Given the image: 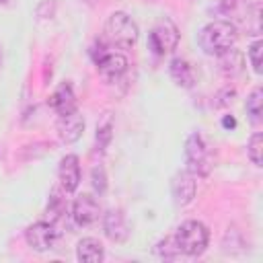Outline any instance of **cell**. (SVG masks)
I'll list each match as a JSON object with an SVG mask.
<instances>
[{
	"instance_id": "1",
	"label": "cell",
	"mask_w": 263,
	"mask_h": 263,
	"mask_svg": "<svg viewBox=\"0 0 263 263\" xmlns=\"http://www.w3.org/2000/svg\"><path fill=\"white\" fill-rule=\"evenodd\" d=\"M236 37H238L236 27L230 21H212V23H208L199 31L197 43L203 49V53H208V55H220L226 49L234 47Z\"/></svg>"
},
{
	"instance_id": "2",
	"label": "cell",
	"mask_w": 263,
	"mask_h": 263,
	"mask_svg": "<svg viewBox=\"0 0 263 263\" xmlns=\"http://www.w3.org/2000/svg\"><path fill=\"white\" fill-rule=\"evenodd\" d=\"M138 25L136 21L127 14V12H113L109 14L107 23H105V39L109 45L121 47V49H129L136 45L138 41Z\"/></svg>"
},
{
	"instance_id": "3",
	"label": "cell",
	"mask_w": 263,
	"mask_h": 263,
	"mask_svg": "<svg viewBox=\"0 0 263 263\" xmlns=\"http://www.w3.org/2000/svg\"><path fill=\"white\" fill-rule=\"evenodd\" d=\"M173 240L179 249V253L183 255H201L208 247V240H210V232H208V226L199 220H187L183 222L175 234H173Z\"/></svg>"
},
{
	"instance_id": "4",
	"label": "cell",
	"mask_w": 263,
	"mask_h": 263,
	"mask_svg": "<svg viewBox=\"0 0 263 263\" xmlns=\"http://www.w3.org/2000/svg\"><path fill=\"white\" fill-rule=\"evenodd\" d=\"M185 164L187 171L195 177H205L210 175V154H208V146L201 138V134L193 132L189 134L187 142H185Z\"/></svg>"
},
{
	"instance_id": "5",
	"label": "cell",
	"mask_w": 263,
	"mask_h": 263,
	"mask_svg": "<svg viewBox=\"0 0 263 263\" xmlns=\"http://www.w3.org/2000/svg\"><path fill=\"white\" fill-rule=\"evenodd\" d=\"M179 43V29L171 18H158L148 33V47L156 55L171 53Z\"/></svg>"
},
{
	"instance_id": "6",
	"label": "cell",
	"mask_w": 263,
	"mask_h": 263,
	"mask_svg": "<svg viewBox=\"0 0 263 263\" xmlns=\"http://www.w3.org/2000/svg\"><path fill=\"white\" fill-rule=\"evenodd\" d=\"M99 55H95V64L99 74L107 80V82H115L119 80L125 72H127V60L125 55L117 53V51H109L103 43H99Z\"/></svg>"
},
{
	"instance_id": "7",
	"label": "cell",
	"mask_w": 263,
	"mask_h": 263,
	"mask_svg": "<svg viewBox=\"0 0 263 263\" xmlns=\"http://www.w3.org/2000/svg\"><path fill=\"white\" fill-rule=\"evenodd\" d=\"M60 232L53 222H35L25 230V240L35 251H49L55 247Z\"/></svg>"
},
{
	"instance_id": "8",
	"label": "cell",
	"mask_w": 263,
	"mask_h": 263,
	"mask_svg": "<svg viewBox=\"0 0 263 263\" xmlns=\"http://www.w3.org/2000/svg\"><path fill=\"white\" fill-rule=\"evenodd\" d=\"M80 160L76 154H66L58 166V181L64 193H74L80 185Z\"/></svg>"
},
{
	"instance_id": "9",
	"label": "cell",
	"mask_w": 263,
	"mask_h": 263,
	"mask_svg": "<svg viewBox=\"0 0 263 263\" xmlns=\"http://www.w3.org/2000/svg\"><path fill=\"white\" fill-rule=\"evenodd\" d=\"M99 214H101L99 201L90 193H80L72 203V218L76 226H90L92 222L99 220Z\"/></svg>"
},
{
	"instance_id": "10",
	"label": "cell",
	"mask_w": 263,
	"mask_h": 263,
	"mask_svg": "<svg viewBox=\"0 0 263 263\" xmlns=\"http://www.w3.org/2000/svg\"><path fill=\"white\" fill-rule=\"evenodd\" d=\"M195 191H197L195 175H191L187 168L175 173V177L171 181V193H173V199H175L177 205L191 203V199L195 197Z\"/></svg>"
},
{
	"instance_id": "11",
	"label": "cell",
	"mask_w": 263,
	"mask_h": 263,
	"mask_svg": "<svg viewBox=\"0 0 263 263\" xmlns=\"http://www.w3.org/2000/svg\"><path fill=\"white\" fill-rule=\"evenodd\" d=\"M82 132H84V119L78 113V109L66 115H58V136L64 144L76 142L82 136Z\"/></svg>"
},
{
	"instance_id": "12",
	"label": "cell",
	"mask_w": 263,
	"mask_h": 263,
	"mask_svg": "<svg viewBox=\"0 0 263 263\" xmlns=\"http://www.w3.org/2000/svg\"><path fill=\"white\" fill-rule=\"evenodd\" d=\"M103 230L109 240L113 242H125L129 236V226L125 222V216L119 210H109L103 218Z\"/></svg>"
},
{
	"instance_id": "13",
	"label": "cell",
	"mask_w": 263,
	"mask_h": 263,
	"mask_svg": "<svg viewBox=\"0 0 263 263\" xmlns=\"http://www.w3.org/2000/svg\"><path fill=\"white\" fill-rule=\"evenodd\" d=\"M49 107L58 113V115H66V113H72L76 111V95L72 90V84L70 82H62L53 95L49 97Z\"/></svg>"
},
{
	"instance_id": "14",
	"label": "cell",
	"mask_w": 263,
	"mask_h": 263,
	"mask_svg": "<svg viewBox=\"0 0 263 263\" xmlns=\"http://www.w3.org/2000/svg\"><path fill=\"white\" fill-rule=\"evenodd\" d=\"M218 70H220L226 78L238 76V74L245 70V55H242L238 49H234V47L226 49L224 53L218 55Z\"/></svg>"
},
{
	"instance_id": "15",
	"label": "cell",
	"mask_w": 263,
	"mask_h": 263,
	"mask_svg": "<svg viewBox=\"0 0 263 263\" xmlns=\"http://www.w3.org/2000/svg\"><path fill=\"white\" fill-rule=\"evenodd\" d=\"M168 74L173 78V82L181 88H191L195 84V74H193V68L189 66L187 60L183 58H173L171 60V66H168Z\"/></svg>"
},
{
	"instance_id": "16",
	"label": "cell",
	"mask_w": 263,
	"mask_h": 263,
	"mask_svg": "<svg viewBox=\"0 0 263 263\" xmlns=\"http://www.w3.org/2000/svg\"><path fill=\"white\" fill-rule=\"evenodd\" d=\"M76 257L84 263H99L103 261L105 257V251H103V245L97 240V238H82L78 240L76 245Z\"/></svg>"
},
{
	"instance_id": "17",
	"label": "cell",
	"mask_w": 263,
	"mask_h": 263,
	"mask_svg": "<svg viewBox=\"0 0 263 263\" xmlns=\"http://www.w3.org/2000/svg\"><path fill=\"white\" fill-rule=\"evenodd\" d=\"M261 109H263V92L261 88H253L251 95L247 97V113L251 115L253 123L261 121Z\"/></svg>"
},
{
	"instance_id": "18",
	"label": "cell",
	"mask_w": 263,
	"mask_h": 263,
	"mask_svg": "<svg viewBox=\"0 0 263 263\" xmlns=\"http://www.w3.org/2000/svg\"><path fill=\"white\" fill-rule=\"evenodd\" d=\"M111 136H113V119H111V115L107 113V115L99 121V125H97V146H99L101 150H105L107 144L111 142Z\"/></svg>"
},
{
	"instance_id": "19",
	"label": "cell",
	"mask_w": 263,
	"mask_h": 263,
	"mask_svg": "<svg viewBox=\"0 0 263 263\" xmlns=\"http://www.w3.org/2000/svg\"><path fill=\"white\" fill-rule=\"evenodd\" d=\"M261 150H263V136L261 132H255L247 144V154L255 166H261Z\"/></svg>"
},
{
	"instance_id": "20",
	"label": "cell",
	"mask_w": 263,
	"mask_h": 263,
	"mask_svg": "<svg viewBox=\"0 0 263 263\" xmlns=\"http://www.w3.org/2000/svg\"><path fill=\"white\" fill-rule=\"evenodd\" d=\"M156 253H158L160 257H164V259H171V257L181 255V253H179V249H177V245H175V240H173V236H168V238L160 240V242L156 245Z\"/></svg>"
},
{
	"instance_id": "21",
	"label": "cell",
	"mask_w": 263,
	"mask_h": 263,
	"mask_svg": "<svg viewBox=\"0 0 263 263\" xmlns=\"http://www.w3.org/2000/svg\"><path fill=\"white\" fill-rule=\"evenodd\" d=\"M261 49H263V43L261 41H255L251 47H249V60H251V66L257 74H261Z\"/></svg>"
},
{
	"instance_id": "22",
	"label": "cell",
	"mask_w": 263,
	"mask_h": 263,
	"mask_svg": "<svg viewBox=\"0 0 263 263\" xmlns=\"http://www.w3.org/2000/svg\"><path fill=\"white\" fill-rule=\"evenodd\" d=\"M92 187L99 193H103L107 189V177H105L103 166H92Z\"/></svg>"
},
{
	"instance_id": "23",
	"label": "cell",
	"mask_w": 263,
	"mask_h": 263,
	"mask_svg": "<svg viewBox=\"0 0 263 263\" xmlns=\"http://www.w3.org/2000/svg\"><path fill=\"white\" fill-rule=\"evenodd\" d=\"M247 4V0H222V8L226 12H236Z\"/></svg>"
},
{
	"instance_id": "24",
	"label": "cell",
	"mask_w": 263,
	"mask_h": 263,
	"mask_svg": "<svg viewBox=\"0 0 263 263\" xmlns=\"http://www.w3.org/2000/svg\"><path fill=\"white\" fill-rule=\"evenodd\" d=\"M222 125H224V127H234L236 121H234V117H224V119H222Z\"/></svg>"
}]
</instances>
